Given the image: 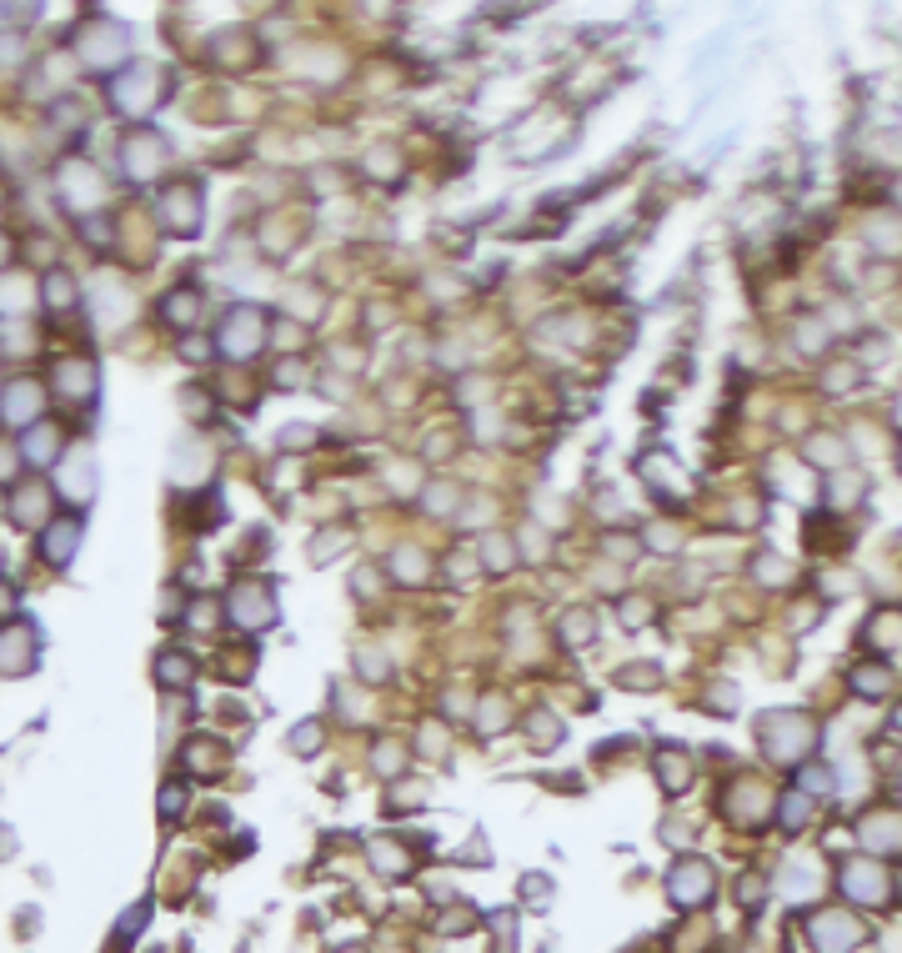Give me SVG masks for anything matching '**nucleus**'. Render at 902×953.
<instances>
[{
  "mask_svg": "<svg viewBox=\"0 0 902 953\" xmlns=\"http://www.w3.org/2000/svg\"><path fill=\"white\" fill-rule=\"evenodd\" d=\"M71 46H76V56H81L86 71H111V66L126 56L131 36H126V26H116V21H86Z\"/></svg>",
  "mask_w": 902,
  "mask_h": 953,
  "instance_id": "f257e3e1",
  "label": "nucleus"
},
{
  "mask_svg": "<svg viewBox=\"0 0 902 953\" xmlns=\"http://www.w3.org/2000/svg\"><path fill=\"white\" fill-rule=\"evenodd\" d=\"M266 342V311L261 306H236L226 322H221V352L231 362H251Z\"/></svg>",
  "mask_w": 902,
  "mask_h": 953,
  "instance_id": "f03ea898",
  "label": "nucleus"
},
{
  "mask_svg": "<svg viewBox=\"0 0 902 953\" xmlns=\"http://www.w3.org/2000/svg\"><path fill=\"white\" fill-rule=\"evenodd\" d=\"M56 186H61V201H66L71 211H96V206L106 201V181H101V171H96L86 156H71V161H61V171H56Z\"/></svg>",
  "mask_w": 902,
  "mask_h": 953,
  "instance_id": "7ed1b4c3",
  "label": "nucleus"
},
{
  "mask_svg": "<svg viewBox=\"0 0 902 953\" xmlns=\"http://www.w3.org/2000/svg\"><path fill=\"white\" fill-rule=\"evenodd\" d=\"M161 96H166V76H161V71H151V66H131V71H121V76L111 81V101H116L126 116L151 111Z\"/></svg>",
  "mask_w": 902,
  "mask_h": 953,
  "instance_id": "20e7f679",
  "label": "nucleus"
},
{
  "mask_svg": "<svg viewBox=\"0 0 902 953\" xmlns=\"http://www.w3.org/2000/svg\"><path fill=\"white\" fill-rule=\"evenodd\" d=\"M166 161H171V146H166V136H156V131H131V136L121 141V171H126L131 181H151Z\"/></svg>",
  "mask_w": 902,
  "mask_h": 953,
  "instance_id": "39448f33",
  "label": "nucleus"
},
{
  "mask_svg": "<svg viewBox=\"0 0 902 953\" xmlns=\"http://www.w3.org/2000/svg\"><path fill=\"white\" fill-rule=\"evenodd\" d=\"M812 738H817V728L807 718H767L762 723V743L777 763H797L812 748Z\"/></svg>",
  "mask_w": 902,
  "mask_h": 953,
  "instance_id": "423d86ee",
  "label": "nucleus"
},
{
  "mask_svg": "<svg viewBox=\"0 0 902 953\" xmlns=\"http://www.w3.org/2000/svg\"><path fill=\"white\" fill-rule=\"evenodd\" d=\"M156 211H161V226H166L171 236H196V226H201V196H196V186H171V191H161Z\"/></svg>",
  "mask_w": 902,
  "mask_h": 953,
  "instance_id": "0eeeda50",
  "label": "nucleus"
},
{
  "mask_svg": "<svg viewBox=\"0 0 902 953\" xmlns=\"http://www.w3.org/2000/svg\"><path fill=\"white\" fill-rule=\"evenodd\" d=\"M226 612H231V622H236V627L256 632V627H266V622L276 617V602H271V592H266L261 582H241V587H231Z\"/></svg>",
  "mask_w": 902,
  "mask_h": 953,
  "instance_id": "6e6552de",
  "label": "nucleus"
},
{
  "mask_svg": "<svg viewBox=\"0 0 902 953\" xmlns=\"http://www.w3.org/2000/svg\"><path fill=\"white\" fill-rule=\"evenodd\" d=\"M807 933H812V943H817L822 953H852V948L867 938V928H862L857 918H847V913H822V918L807 923Z\"/></svg>",
  "mask_w": 902,
  "mask_h": 953,
  "instance_id": "1a4fd4ad",
  "label": "nucleus"
},
{
  "mask_svg": "<svg viewBox=\"0 0 902 953\" xmlns=\"http://www.w3.org/2000/svg\"><path fill=\"white\" fill-rule=\"evenodd\" d=\"M56 487L76 502V507H86L91 497H96V457H91V447H76L66 462H61V472H56Z\"/></svg>",
  "mask_w": 902,
  "mask_h": 953,
  "instance_id": "9d476101",
  "label": "nucleus"
},
{
  "mask_svg": "<svg viewBox=\"0 0 902 953\" xmlns=\"http://www.w3.org/2000/svg\"><path fill=\"white\" fill-rule=\"evenodd\" d=\"M712 868L707 863H697V858H687V863H677L672 868V878H667V893H672V903H682V908H697V903H707L712 898Z\"/></svg>",
  "mask_w": 902,
  "mask_h": 953,
  "instance_id": "9b49d317",
  "label": "nucleus"
},
{
  "mask_svg": "<svg viewBox=\"0 0 902 953\" xmlns=\"http://www.w3.org/2000/svg\"><path fill=\"white\" fill-rule=\"evenodd\" d=\"M837 883H842V888H847L857 903H887V893H892L887 873H882L877 863H867V858H847Z\"/></svg>",
  "mask_w": 902,
  "mask_h": 953,
  "instance_id": "f8f14e48",
  "label": "nucleus"
},
{
  "mask_svg": "<svg viewBox=\"0 0 902 953\" xmlns=\"http://www.w3.org/2000/svg\"><path fill=\"white\" fill-rule=\"evenodd\" d=\"M46 407V392L36 382H11L6 392H0V422H11V427H31Z\"/></svg>",
  "mask_w": 902,
  "mask_h": 953,
  "instance_id": "ddd939ff",
  "label": "nucleus"
},
{
  "mask_svg": "<svg viewBox=\"0 0 902 953\" xmlns=\"http://www.w3.org/2000/svg\"><path fill=\"white\" fill-rule=\"evenodd\" d=\"M56 387H61V397L66 402H91L96 397V362L91 357H66L61 367H56Z\"/></svg>",
  "mask_w": 902,
  "mask_h": 953,
  "instance_id": "4468645a",
  "label": "nucleus"
},
{
  "mask_svg": "<svg viewBox=\"0 0 902 953\" xmlns=\"http://www.w3.org/2000/svg\"><path fill=\"white\" fill-rule=\"evenodd\" d=\"M642 477L662 492V497H687V477H682V467L667 457V452H642Z\"/></svg>",
  "mask_w": 902,
  "mask_h": 953,
  "instance_id": "2eb2a0df",
  "label": "nucleus"
},
{
  "mask_svg": "<svg viewBox=\"0 0 902 953\" xmlns=\"http://www.w3.org/2000/svg\"><path fill=\"white\" fill-rule=\"evenodd\" d=\"M46 512H51V487L31 482L11 497V522L16 527H46Z\"/></svg>",
  "mask_w": 902,
  "mask_h": 953,
  "instance_id": "dca6fc26",
  "label": "nucleus"
},
{
  "mask_svg": "<svg viewBox=\"0 0 902 953\" xmlns=\"http://www.w3.org/2000/svg\"><path fill=\"white\" fill-rule=\"evenodd\" d=\"M21 673H31V632L11 627L0 632V678H21Z\"/></svg>",
  "mask_w": 902,
  "mask_h": 953,
  "instance_id": "f3484780",
  "label": "nucleus"
},
{
  "mask_svg": "<svg viewBox=\"0 0 902 953\" xmlns=\"http://www.w3.org/2000/svg\"><path fill=\"white\" fill-rule=\"evenodd\" d=\"M76 547H81V522H76V517H61V522H51V527H46V542H41L46 562L66 567V562L76 557Z\"/></svg>",
  "mask_w": 902,
  "mask_h": 953,
  "instance_id": "a211bd4d",
  "label": "nucleus"
},
{
  "mask_svg": "<svg viewBox=\"0 0 902 953\" xmlns=\"http://www.w3.org/2000/svg\"><path fill=\"white\" fill-rule=\"evenodd\" d=\"M61 447H66V437H61V427H56V422H36V427L21 437V452H26L36 467L56 462V457H61Z\"/></svg>",
  "mask_w": 902,
  "mask_h": 953,
  "instance_id": "6ab92c4d",
  "label": "nucleus"
},
{
  "mask_svg": "<svg viewBox=\"0 0 902 953\" xmlns=\"http://www.w3.org/2000/svg\"><path fill=\"white\" fill-rule=\"evenodd\" d=\"M156 678H161L166 688H191L196 663H191L186 653H176V648H171V653H161V658H156Z\"/></svg>",
  "mask_w": 902,
  "mask_h": 953,
  "instance_id": "aec40b11",
  "label": "nucleus"
},
{
  "mask_svg": "<svg viewBox=\"0 0 902 953\" xmlns=\"http://www.w3.org/2000/svg\"><path fill=\"white\" fill-rule=\"evenodd\" d=\"M587 638H597V612L592 607H572L567 617H562V643H587Z\"/></svg>",
  "mask_w": 902,
  "mask_h": 953,
  "instance_id": "412c9836",
  "label": "nucleus"
},
{
  "mask_svg": "<svg viewBox=\"0 0 902 953\" xmlns=\"http://www.w3.org/2000/svg\"><path fill=\"white\" fill-rule=\"evenodd\" d=\"M46 306H51V311L76 306V281H71V271H46Z\"/></svg>",
  "mask_w": 902,
  "mask_h": 953,
  "instance_id": "4be33fe9",
  "label": "nucleus"
},
{
  "mask_svg": "<svg viewBox=\"0 0 902 953\" xmlns=\"http://www.w3.org/2000/svg\"><path fill=\"white\" fill-rule=\"evenodd\" d=\"M196 291H171L166 301H161V316L166 322H176V327H186V322H196Z\"/></svg>",
  "mask_w": 902,
  "mask_h": 953,
  "instance_id": "5701e85b",
  "label": "nucleus"
},
{
  "mask_svg": "<svg viewBox=\"0 0 902 953\" xmlns=\"http://www.w3.org/2000/svg\"><path fill=\"white\" fill-rule=\"evenodd\" d=\"M482 552H487V567H492V572H507V567L517 562V542H512L507 532H492V537L482 542Z\"/></svg>",
  "mask_w": 902,
  "mask_h": 953,
  "instance_id": "b1692460",
  "label": "nucleus"
},
{
  "mask_svg": "<svg viewBox=\"0 0 902 953\" xmlns=\"http://www.w3.org/2000/svg\"><path fill=\"white\" fill-rule=\"evenodd\" d=\"M657 778H662L672 793H682L687 778H692V768H687V758H667V748H662V758H657Z\"/></svg>",
  "mask_w": 902,
  "mask_h": 953,
  "instance_id": "393cba45",
  "label": "nucleus"
},
{
  "mask_svg": "<svg viewBox=\"0 0 902 953\" xmlns=\"http://www.w3.org/2000/svg\"><path fill=\"white\" fill-rule=\"evenodd\" d=\"M391 567H396L401 582H421V577H426V557H421L416 547H401V552L391 557Z\"/></svg>",
  "mask_w": 902,
  "mask_h": 953,
  "instance_id": "a878e982",
  "label": "nucleus"
},
{
  "mask_svg": "<svg viewBox=\"0 0 902 953\" xmlns=\"http://www.w3.org/2000/svg\"><path fill=\"white\" fill-rule=\"evenodd\" d=\"M371 858H376V868H381L386 878H406V868H411V863H406V853H401V848H391V843H376V848H371Z\"/></svg>",
  "mask_w": 902,
  "mask_h": 953,
  "instance_id": "bb28decb",
  "label": "nucleus"
},
{
  "mask_svg": "<svg viewBox=\"0 0 902 953\" xmlns=\"http://www.w3.org/2000/svg\"><path fill=\"white\" fill-rule=\"evenodd\" d=\"M0 347H6L11 357H26V347H36V332H26L16 322H0Z\"/></svg>",
  "mask_w": 902,
  "mask_h": 953,
  "instance_id": "cd10ccee",
  "label": "nucleus"
},
{
  "mask_svg": "<svg viewBox=\"0 0 902 953\" xmlns=\"http://www.w3.org/2000/svg\"><path fill=\"white\" fill-rule=\"evenodd\" d=\"M857 492H862V482H852V477L832 472V482H827V502H832V512H842V507H847Z\"/></svg>",
  "mask_w": 902,
  "mask_h": 953,
  "instance_id": "c85d7f7f",
  "label": "nucleus"
},
{
  "mask_svg": "<svg viewBox=\"0 0 902 953\" xmlns=\"http://www.w3.org/2000/svg\"><path fill=\"white\" fill-rule=\"evenodd\" d=\"M807 818H812V798H807L802 788L787 793V803H782V823H787V828H802Z\"/></svg>",
  "mask_w": 902,
  "mask_h": 953,
  "instance_id": "c756f323",
  "label": "nucleus"
},
{
  "mask_svg": "<svg viewBox=\"0 0 902 953\" xmlns=\"http://www.w3.org/2000/svg\"><path fill=\"white\" fill-rule=\"evenodd\" d=\"M852 683H857V693H862V698H872V693H887V683H892V678H887V668H862Z\"/></svg>",
  "mask_w": 902,
  "mask_h": 953,
  "instance_id": "7c9ffc66",
  "label": "nucleus"
},
{
  "mask_svg": "<svg viewBox=\"0 0 902 953\" xmlns=\"http://www.w3.org/2000/svg\"><path fill=\"white\" fill-rule=\"evenodd\" d=\"M406 768V753L396 743H376V773H401Z\"/></svg>",
  "mask_w": 902,
  "mask_h": 953,
  "instance_id": "2f4dec72",
  "label": "nucleus"
},
{
  "mask_svg": "<svg viewBox=\"0 0 902 953\" xmlns=\"http://www.w3.org/2000/svg\"><path fill=\"white\" fill-rule=\"evenodd\" d=\"M807 457H817V462H837V457H842V442H837V437H817V442H807Z\"/></svg>",
  "mask_w": 902,
  "mask_h": 953,
  "instance_id": "473e14b6",
  "label": "nucleus"
},
{
  "mask_svg": "<svg viewBox=\"0 0 902 953\" xmlns=\"http://www.w3.org/2000/svg\"><path fill=\"white\" fill-rule=\"evenodd\" d=\"M647 617H652V602H642V597H627V602H622V622L637 627V622H647Z\"/></svg>",
  "mask_w": 902,
  "mask_h": 953,
  "instance_id": "72a5a7b5",
  "label": "nucleus"
},
{
  "mask_svg": "<svg viewBox=\"0 0 902 953\" xmlns=\"http://www.w3.org/2000/svg\"><path fill=\"white\" fill-rule=\"evenodd\" d=\"M757 577H762V582H777V577H792V572H787V567H782L772 552H762V562H757Z\"/></svg>",
  "mask_w": 902,
  "mask_h": 953,
  "instance_id": "f704fd0d",
  "label": "nucleus"
},
{
  "mask_svg": "<svg viewBox=\"0 0 902 953\" xmlns=\"http://www.w3.org/2000/svg\"><path fill=\"white\" fill-rule=\"evenodd\" d=\"M356 658H361V668H366V678H371V683H376V678H386V658H381V653H371V648H361Z\"/></svg>",
  "mask_w": 902,
  "mask_h": 953,
  "instance_id": "c9c22d12",
  "label": "nucleus"
},
{
  "mask_svg": "<svg viewBox=\"0 0 902 953\" xmlns=\"http://www.w3.org/2000/svg\"><path fill=\"white\" fill-rule=\"evenodd\" d=\"M366 166H371L376 176H401V156H391V161H386V156H366Z\"/></svg>",
  "mask_w": 902,
  "mask_h": 953,
  "instance_id": "e433bc0d",
  "label": "nucleus"
},
{
  "mask_svg": "<svg viewBox=\"0 0 902 953\" xmlns=\"http://www.w3.org/2000/svg\"><path fill=\"white\" fill-rule=\"evenodd\" d=\"M507 718H502V698H487V718H482V733H497Z\"/></svg>",
  "mask_w": 902,
  "mask_h": 953,
  "instance_id": "4c0bfd02",
  "label": "nucleus"
},
{
  "mask_svg": "<svg viewBox=\"0 0 902 953\" xmlns=\"http://www.w3.org/2000/svg\"><path fill=\"white\" fill-rule=\"evenodd\" d=\"M16 607H21V592H16L11 582H0V617H11Z\"/></svg>",
  "mask_w": 902,
  "mask_h": 953,
  "instance_id": "58836bf2",
  "label": "nucleus"
},
{
  "mask_svg": "<svg viewBox=\"0 0 902 953\" xmlns=\"http://www.w3.org/2000/svg\"><path fill=\"white\" fill-rule=\"evenodd\" d=\"M291 743H296V748H316V743H321V728H311V723H306V728H296V738H291Z\"/></svg>",
  "mask_w": 902,
  "mask_h": 953,
  "instance_id": "ea45409f",
  "label": "nucleus"
},
{
  "mask_svg": "<svg viewBox=\"0 0 902 953\" xmlns=\"http://www.w3.org/2000/svg\"><path fill=\"white\" fill-rule=\"evenodd\" d=\"M11 477H16V452L0 447V482H11Z\"/></svg>",
  "mask_w": 902,
  "mask_h": 953,
  "instance_id": "a19ab883",
  "label": "nucleus"
},
{
  "mask_svg": "<svg viewBox=\"0 0 902 953\" xmlns=\"http://www.w3.org/2000/svg\"><path fill=\"white\" fill-rule=\"evenodd\" d=\"M737 898H742V903H757V898H762V878H747V883L737 888Z\"/></svg>",
  "mask_w": 902,
  "mask_h": 953,
  "instance_id": "79ce46f5",
  "label": "nucleus"
},
{
  "mask_svg": "<svg viewBox=\"0 0 902 953\" xmlns=\"http://www.w3.org/2000/svg\"><path fill=\"white\" fill-rule=\"evenodd\" d=\"M161 808H166V813H176V808H181V783H171V788H166V798H161Z\"/></svg>",
  "mask_w": 902,
  "mask_h": 953,
  "instance_id": "37998d69",
  "label": "nucleus"
},
{
  "mask_svg": "<svg viewBox=\"0 0 902 953\" xmlns=\"http://www.w3.org/2000/svg\"><path fill=\"white\" fill-rule=\"evenodd\" d=\"M6 261H11V236L0 231V266H6Z\"/></svg>",
  "mask_w": 902,
  "mask_h": 953,
  "instance_id": "c03bdc74",
  "label": "nucleus"
}]
</instances>
